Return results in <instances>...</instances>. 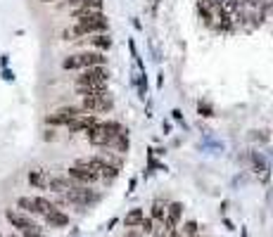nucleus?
<instances>
[{
    "label": "nucleus",
    "mask_w": 273,
    "mask_h": 237,
    "mask_svg": "<svg viewBox=\"0 0 273 237\" xmlns=\"http://www.w3.org/2000/svg\"><path fill=\"white\" fill-rule=\"evenodd\" d=\"M121 130H124V126L119 121H98L93 128L86 130V138L93 147H112Z\"/></svg>",
    "instance_id": "nucleus-1"
},
{
    "label": "nucleus",
    "mask_w": 273,
    "mask_h": 237,
    "mask_svg": "<svg viewBox=\"0 0 273 237\" xmlns=\"http://www.w3.org/2000/svg\"><path fill=\"white\" fill-rule=\"evenodd\" d=\"M102 64H107V57L100 50H83V53L67 55L62 59L65 71H81V69H88V66H102Z\"/></svg>",
    "instance_id": "nucleus-2"
},
{
    "label": "nucleus",
    "mask_w": 273,
    "mask_h": 237,
    "mask_svg": "<svg viewBox=\"0 0 273 237\" xmlns=\"http://www.w3.org/2000/svg\"><path fill=\"white\" fill-rule=\"evenodd\" d=\"M76 88H107L109 86V69L102 66H88L81 69V74L74 78Z\"/></svg>",
    "instance_id": "nucleus-3"
},
{
    "label": "nucleus",
    "mask_w": 273,
    "mask_h": 237,
    "mask_svg": "<svg viewBox=\"0 0 273 237\" xmlns=\"http://www.w3.org/2000/svg\"><path fill=\"white\" fill-rule=\"evenodd\" d=\"M81 109H86L90 114H107V112H112L114 109V97L109 93V88L98 90V93H93L88 97H81Z\"/></svg>",
    "instance_id": "nucleus-4"
},
{
    "label": "nucleus",
    "mask_w": 273,
    "mask_h": 237,
    "mask_svg": "<svg viewBox=\"0 0 273 237\" xmlns=\"http://www.w3.org/2000/svg\"><path fill=\"white\" fill-rule=\"evenodd\" d=\"M65 202L74 206H93L100 202V192H95L93 187H88V185H74L71 190H67L65 192Z\"/></svg>",
    "instance_id": "nucleus-5"
},
{
    "label": "nucleus",
    "mask_w": 273,
    "mask_h": 237,
    "mask_svg": "<svg viewBox=\"0 0 273 237\" xmlns=\"http://www.w3.org/2000/svg\"><path fill=\"white\" fill-rule=\"evenodd\" d=\"M67 176L78 185H93L100 180V173L95 171V169H90L88 164H83L81 159H76V162L67 169Z\"/></svg>",
    "instance_id": "nucleus-6"
},
{
    "label": "nucleus",
    "mask_w": 273,
    "mask_h": 237,
    "mask_svg": "<svg viewBox=\"0 0 273 237\" xmlns=\"http://www.w3.org/2000/svg\"><path fill=\"white\" fill-rule=\"evenodd\" d=\"M81 114H86V109H81V105H67V107H60L55 109L53 114H48L45 117V123L48 126H67L69 121H74L76 117H81Z\"/></svg>",
    "instance_id": "nucleus-7"
},
{
    "label": "nucleus",
    "mask_w": 273,
    "mask_h": 237,
    "mask_svg": "<svg viewBox=\"0 0 273 237\" xmlns=\"http://www.w3.org/2000/svg\"><path fill=\"white\" fill-rule=\"evenodd\" d=\"M5 218H7V223H10L14 230H19V233H24V230H36V228H38L31 221V216L19 211V209H7V211H5Z\"/></svg>",
    "instance_id": "nucleus-8"
},
{
    "label": "nucleus",
    "mask_w": 273,
    "mask_h": 237,
    "mask_svg": "<svg viewBox=\"0 0 273 237\" xmlns=\"http://www.w3.org/2000/svg\"><path fill=\"white\" fill-rule=\"evenodd\" d=\"M183 202H171V204L166 206V216H164V233H171V230H176L178 228V223H181V216H183Z\"/></svg>",
    "instance_id": "nucleus-9"
},
{
    "label": "nucleus",
    "mask_w": 273,
    "mask_h": 237,
    "mask_svg": "<svg viewBox=\"0 0 273 237\" xmlns=\"http://www.w3.org/2000/svg\"><path fill=\"white\" fill-rule=\"evenodd\" d=\"M98 121H100L98 114H90V112H86V114L76 117L74 121H69L65 128L69 130V133H86V130H88V128H93V126H95Z\"/></svg>",
    "instance_id": "nucleus-10"
},
{
    "label": "nucleus",
    "mask_w": 273,
    "mask_h": 237,
    "mask_svg": "<svg viewBox=\"0 0 273 237\" xmlns=\"http://www.w3.org/2000/svg\"><path fill=\"white\" fill-rule=\"evenodd\" d=\"M74 185L76 183H74L69 176H65V178H62V176H50V180H48V187H50L55 194H65L67 190H71Z\"/></svg>",
    "instance_id": "nucleus-11"
},
{
    "label": "nucleus",
    "mask_w": 273,
    "mask_h": 237,
    "mask_svg": "<svg viewBox=\"0 0 273 237\" xmlns=\"http://www.w3.org/2000/svg\"><path fill=\"white\" fill-rule=\"evenodd\" d=\"M43 218H45V223H48L50 228H67V226H69V216H67L62 209H57V206L50 209Z\"/></svg>",
    "instance_id": "nucleus-12"
},
{
    "label": "nucleus",
    "mask_w": 273,
    "mask_h": 237,
    "mask_svg": "<svg viewBox=\"0 0 273 237\" xmlns=\"http://www.w3.org/2000/svg\"><path fill=\"white\" fill-rule=\"evenodd\" d=\"M88 45H90L93 50L107 53L109 48H112V36H109V33H93V36L88 38Z\"/></svg>",
    "instance_id": "nucleus-13"
},
{
    "label": "nucleus",
    "mask_w": 273,
    "mask_h": 237,
    "mask_svg": "<svg viewBox=\"0 0 273 237\" xmlns=\"http://www.w3.org/2000/svg\"><path fill=\"white\" fill-rule=\"evenodd\" d=\"M48 180H50V176H48V171H43V169L29 171V185H31V187L45 190V187H48Z\"/></svg>",
    "instance_id": "nucleus-14"
},
{
    "label": "nucleus",
    "mask_w": 273,
    "mask_h": 237,
    "mask_svg": "<svg viewBox=\"0 0 273 237\" xmlns=\"http://www.w3.org/2000/svg\"><path fill=\"white\" fill-rule=\"evenodd\" d=\"M142 218H145V211L140 206H136V209H131L129 214L124 216V228H138Z\"/></svg>",
    "instance_id": "nucleus-15"
},
{
    "label": "nucleus",
    "mask_w": 273,
    "mask_h": 237,
    "mask_svg": "<svg viewBox=\"0 0 273 237\" xmlns=\"http://www.w3.org/2000/svg\"><path fill=\"white\" fill-rule=\"evenodd\" d=\"M114 150L119 152V154H126L129 152V147H131V138H129V128H124L117 135V140H114V145H112Z\"/></svg>",
    "instance_id": "nucleus-16"
},
{
    "label": "nucleus",
    "mask_w": 273,
    "mask_h": 237,
    "mask_svg": "<svg viewBox=\"0 0 273 237\" xmlns=\"http://www.w3.org/2000/svg\"><path fill=\"white\" fill-rule=\"evenodd\" d=\"M17 209H19V211H24V214L38 216V209H36L33 197H19V199H17Z\"/></svg>",
    "instance_id": "nucleus-17"
},
{
    "label": "nucleus",
    "mask_w": 273,
    "mask_h": 237,
    "mask_svg": "<svg viewBox=\"0 0 273 237\" xmlns=\"http://www.w3.org/2000/svg\"><path fill=\"white\" fill-rule=\"evenodd\" d=\"M164 216H166V204L159 202V199H154V202H152V211H150V218L157 221V223H164Z\"/></svg>",
    "instance_id": "nucleus-18"
},
{
    "label": "nucleus",
    "mask_w": 273,
    "mask_h": 237,
    "mask_svg": "<svg viewBox=\"0 0 273 237\" xmlns=\"http://www.w3.org/2000/svg\"><path fill=\"white\" fill-rule=\"evenodd\" d=\"M33 202H36V209H38V216H45L50 209H55V202H50L48 197H33Z\"/></svg>",
    "instance_id": "nucleus-19"
},
{
    "label": "nucleus",
    "mask_w": 273,
    "mask_h": 237,
    "mask_svg": "<svg viewBox=\"0 0 273 237\" xmlns=\"http://www.w3.org/2000/svg\"><path fill=\"white\" fill-rule=\"evenodd\" d=\"M197 230H200L197 221H186V223L181 226V233H183L186 237H197Z\"/></svg>",
    "instance_id": "nucleus-20"
},
{
    "label": "nucleus",
    "mask_w": 273,
    "mask_h": 237,
    "mask_svg": "<svg viewBox=\"0 0 273 237\" xmlns=\"http://www.w3.org/2000/svg\"><path fill=\"white\" fill-rule=\"evenodd\" d=\"M138 230H140V233H145V235H152V233H154V221L150 218V216H147V218H142L140 226H138Z\"/></svg>",
    "instance_id": "nucleus-21"
},
{
    "label": "nucleus",
    "mask_w": 273,
    "mask_h": 237,
    "mask_svg": "<svg viewBox=\"0 0 273 237\" xmlns=\"http://www.w3.org/2000/svg\"><path fill=\"white\" fill-rule=\"evenodd\" d=\"M197 112H200L202 117H214V109H211V105H209V102H202V100L197 102Z\"/></svg>",
    "instance_id": "nucleus-22"
},
{
    "label": "nucleus",
    "mask_w": 273,
    "mask_h": 237,
    "mask_svg": "<svg viewBox=\"0 0 273 237\" xmlns=\"http://www.w3.org/2000/svg\"><path fill=\"white\" fill-rule=\"evenodd\" d=\"M250 157H252V164H254V169H257V173L266 171V164H264V159H262V157H257V154H254V152H252Z\"/></svg>",
    "instance_id": "nucleus-23"
},
{
    "label": "nucleus",
    "mask_w": 273,
    "mask_h": 237,
    "mask_svg": "<svg viewBox=\"0 0 273 237\" xmlns=\"http://www.w3.org/2000/svg\"><path fill=\"white\" fill-rule=\"evenodd\" d=\"M22 235L24 237H45L43 233H41V228H36V230H24Z\"/></svg>",
    "instance_id": "nucleus-24"
},
{
    "label": "nucleus",
    "mask_w": 273,
    "mask_h": 237,
    "mask_svg": "<svg viewBox=\"0 0 273 237\" xmlns=\"http://www.w3.org/2000/svg\"><path fill=\"white\" fill-rule=\"evenodd\" d=\"M124 237H140V230H133V228H129V230H126V235Z\"/></svg>",
    "instance_id": "nucleus-25"
},
{
    "label": "nucleus",
    "mask_w": 273,
    "mask_h": 237,
    "mask_svg": "<svg viewBox=\"0 0 273 237\" xmlns=\"http://www.w3.org/2000/svg\"><path fill=\"white\" fill-rule=\"evenodd\" d=\"M43 138H45V140H55L57 135H55V130H53V128H48V130H45V135H43Z\"/></svg>",
    "instance_id": "nucleus-26"
},
{
    "label": "nucleus",
    "mask_w": 273,
    "mask_h": 237,
    "mask_svg": "<svg viewBox=\"0 0 273 237\" xmlns=\"http://www.w3.org/2000/svg\"><path fill=\"white\" fill-rule=\"evenodd\" d=\"M41 2H55V0H41Z\"/></svg>",
    "instance_id": "nucleus-27"
},
{
    "label": "nucleus",
    "mask_w": 273,
    "mask_h": 237,
    "mask_svg": "<svg viewBox=\"0 0 273 237\" xmlns=\"http://www.w3.org/2000/svg\"><path fill=\"white\" fill-rule=\"evenodd\" d=\"M0 237H5V235H2V233H0Z\"/></svg>",
    "instance_id": "nucleus-28"
},
{
    "label": "nucleus",
    "mask_w": 273,
    "mask_h": 237,
    "mask_svg": "<svg viewBox=\"0 0 273 237\" xmlns=\"http://www.w3.org/2000/svg\"><path fill=\"white\" fill-rule=\"evenodd\" d=\"M14 237H17V235H14Z\"/></svg>",
    "instance_id": "nucleus-29"
}]
</instances>
